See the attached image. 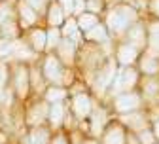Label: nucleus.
Here are the masks:
<instances>
[{
  "mask_svg": "<svg viewBox=\"0 0 159 144\" xmlns=\"http://www.w3.org/2000/svg\"><path fill=\"white\" fill-rule=\"evenodd\" d=\"M0 2H2V0H0Z\"/></svg>",
  "mask_w": 159,
  "mask_h": 144,
  "instance_id": "36",
  "label": "nucleus"
},
{
  "mask_svg": "<svg viewBox=\"0 0 159 144\" xmlns=\"http://www.w3.org/2000/svg\"><path fill=\"white\" fill-rule=\"evenodd\" d=\"M49 144H70V140H68V137H66L65 133L55 131L53 137H51V140H49Z\"/></svg>",
  "mask_w": 159,
  "mask_h": 144,
  "instance_id": "30",
  "label": "nucleus"
},
{
  "mask_svg": "<svg viewBox=\"0 0 159 144\" xmlns=\"http://www.w3.org/2000/svg\"><path fill=\"white\" fill-rule=\"evenodd\" d=\"M142 15L150 17V19H159V0H146Z\"/></svg>",
  "mask_w": 159,
  "mask_h": 144,
  "instance_id": "27",
  "label": "nucleus"
},
{
  "mask_svg": "<svg viewBox=\"0 0 159 144\" xmlns=\"http://www.w3.org/2000/svg\"><path fill=\"white\" fill-rule=\"evenodd\" d=\"M84 42L85 44H93V46H106V44H112L114 40L110 38V32H108L104 21H101L97 27H93L89 32L84 34Z\"/></svg>",
  "mask_w": 159,
  "mask_h": 144,
  "instance_id": "19",
  "label": "nucleus"
},
{
  "mask_svg": "<svg viewBox=\"0 0 159 144\" xmlns=\"http://www.w3.org/2000/svg\"><path fill=\"white\" fill-rule=\"evenodd\" d=\"M82 144H101V142H98V138H93L91 137V138H84Z\"/></svg>",
  "mask_w": 159,
  "mask_h": 144,
  "instance_id": "33",
  "label": "nucleus"
},
{
  "mask_svg": "<svg viewBox=\"0 0 159 144\" xmlns=\"http://www.w3.org/2000/svg\"><path fill=\"white\" fill-rule=\"evenodd\" d=\"M46 2H51V0H46Z\"/></svg>",
  "mask_w": 159,
  "mask_h": 144,
  "instance_id": "35",
  "label": "nucleus"
},
{
  "mask_svg": "<svg viewBox=\"0 0 159 144\" xmlns=\"http://www.w3.org/2000/svg\"><path fill=\"white\" fill-rule=\"evenodd\" d=\"M136 137H138V140H140V144H157V138H155L152 127H148V129H144L140 133H136Z\"/></svg>",
  "mask_w": 159,
  "mask_h": 144,
  "instance_id": "28",
  "label": "nucleus"
},
{
  "mask_svg": "<svg viewBox=\"0 0 159 144\" xmlns=\"http://www.w3.org/2000/svg\"><path fill=\"white\" fill-rule=\"evenodd\" d=\"M10 89L17 102H25L32 97L29 63L15 61V63L10 65Z\"/></svg>",
  "mask_w": 159,
  "mask_h": 144,
  "instance_id": "3",
  "label": "nucleus"
},
{
  "mask_svg": "<svg viewBox=\"0 0 159 144\" xmlns=\"http://www.w3.org/2000/svg\"><path fill=\"white\" fill-rule=\"evenodd\" d=\"M40 67H42V74L46 78L48 86H63V87L72 89L74 72L72 68H66L63 65V61L53 51H46L44 55H40Z\"/></svg>",
  "mask_w": 159,
  "mask_h": 144,
  "instance_id": "2",
  "label": "nucleus"
},
{
  "mask_svg": "<svg viewBox=\"0 0 159 144\" xmlns=\"http://www.w3.org/2000/svg\"><path fill=\"white\" fill-rule=\"evenodd\" d=\"M15 17H17L19 25H21L23 32H25V30H29L32 27H38L42 15H40L36 10H32L29 4H25L23 0H15Z\"/></svg>",
  "mask_w": 159,
  "mask_h": 144,
  "instance_id": "14",
  "label": "nucleus"
},
{
  "mask_svg": "<svg viewBox=\"0 0 159 144\" xmlns=\"http://www.w3.org/2000/svg\"><path fill=\"white\" fill-rule=\"evenodd\" d=\"M55 131L49 129V125H40V127H34V129H29V140L30 144H49L51 137H53Z\"/></svg>",
  "mask_w": 159,
  "mask_h": 144,
  "instance_id": "24",
  "label": "nucleus"
},
{
  "mask_svg": "<svg viewBox=\"0 0 159 144\" xmlns=\"http://www.w3.org/2000/svg\"><path fill=\"white\" fill-rule=\"evenodd\" d=\"M142 51L131 46L129 42L125 40H116L114 42V49H112V57L114 61L117 63L119 68H127V67H134L138 63V59H140Z\"/></svg>",
  "mask_w": 159,
  "mask_h": 144,
  "instance_id": "7",
  "label": "nucleus"
},
{
  "mask_svg": "<svg viewBox=\"0 0 159 144\" xmlns=\"http://www.w3.org/2000/svg\"><path fill=\"white\" fill-rule=\"evenodd\" d=\"M121 40H125V42H129L131 46H134V48H138L140 51H144L146 46H148V27H146V19L142 17L140 21H136L134 25H131L129 30L123 34Z\"/></svg>",
  "mask_w": 159,
  "mask_h": 144,
  "instance_id": "12",
  "label": "nucleus"
},
{
  "mask_svg": "<svg viewBox=\"0 0 159 144\" xmlns=\"http://www.w3.org/2000/svg\"><path fill=\"white\" fill-rule=\"evenodd\" d=\"M116 4H121V2H131V0H114Z\"/></svg>",
  "mask_w": 159,
  "mask_h": 144,
  "instance_id": "34",
  "label": "nucleus"
},
{
  "mask_svg": "<svg viewBox=\"0 0 159 144\" xmlns=\"http://www.w3.org/2000/svg\"><path fill=\"white\" fill-rule=\"evenodd\" d=\"M55 2H59L63 8H65V12L68 13V17L74 13V10H76V0H55Z\"/></svg>",
  "mask_w": 159,
  "mask_h": 144,
  "instance_id": "31",
  "label": "nucleus"
},
{
  "mask_svg": "<svg viewBox=\"0 0 159 144\" xmlns=\"http://www.w3.org/2000/svg\"><path fill=\"white\" fill-rule=\"evenodd\" d=\"M21 40L36 55H44L48 51V27H32L23 32Z\"/></svg>",
  "mask_w": 159,
  "mask_h": 144,
  "instance_id": "10",
  "label": "nucleus"
},
{
  "mask_svg": "<svg viewBox=\"0 0 159 144\" xmlns=\"http://www.w3.org/2000/svg\"><path fill=\"white\" fill-rule=\"evenodd\" d=\"M68 116V105L66 102H55L49 105V114H48V125L51 131H61L65 127V121Z\"/></svg>",
  "mask_w": 159,
  "mask_h": 144,
  "instance_id": "18",
  "label": "nucleus"
},
{
  "mask_svg": "<svg viewBox=\"0 0 159 144\" xmlns=\"http://www.w3.org/2000/svg\"><path fill=\"white\" fill-rule=\"evenodd\" d=\"M66 105H68L70 114H72L78 121H87V119L91 118L93 110H95L97 99H95V95L89 91V87H82V89L70 93Z\"/></svg>",
  "mask_w": 159,
  "mask_h": 144,
  "instance_id": "5",
  "label": "nucleus"
},
{
  "mask_svg": "<svg viewBox=\"0 0 159 144\" xmlns=\"http://www.w3.org/2000/svg\"><path fill=\"white\" fill-rule=\"evenodd\" d=\"M138 91L144 97L148 108H159V78H142Z\"/></svg>",
  "mask_w": 159,
  "mask_h": 144,
  "instance_id": "15",
  "label": "nucleus"
},
{
  "mask_svg": "<svg viewBox=\"0 0 159 144\" xmlns=\"http://www.w3.org/2000/svg\"><path fill=\"white\" fill-rule=\"evenodd\" d=\"M76 17V23H78V29L82 30V34H85V32H89L93 27H97L98 23L102 21V17L101 15H97V13H91V12H85V10H82L78 15H74Z\"/></svg>",
  "mask_w": 159,
  "mask_h": 144,
  "instance_id": "22",
  "label": "nucleus"
},
{
  "mask_svg": "<svg viewBox=\"0 0 159 144\" xmlns=\"http://www.w3.org/2000/svg\"><path fill=\"white\" fill-rule=\"evenodd\" d=\"M29 70H30V87H32V95L42 97L44 89L48 87L46 78L42 74V67H40V59L34 63H29Z\"/></svg>",
  "mask_w": 159,
  "mask_h": 144,
  "instance_id": "20",
  "label": "nucleus"
},
{
  "mask_svg": "<svg viewBox=\"0 0 159 144\" xmlns=\"http://www.w3.org/2000/svg\"><path fill=\"white\" fill-rule=\"evenodd\" d=\"M68 19V13L65 12V8L51 0L46 8V13H44V21H46V27H53V29H61L65 25V21Z\"/></svg>",
  "mask_w": 159,
  "mask_h": 144,
  "instance_id": "17",
  "label": "nucleus"
},
{
  "mask_svg": "<svg viewBox=\"0 0 159 144\" xmlns=\"http://www.w3.org/2000/svg\"><path fill=\"white\" fill-rule=\"evenodd\" d=\"M106 105H108V108H110V112H112L114 118H121V116H127V114H133V112H138V110L148 108L144 97L140 95V91H138V89L119 93L114 99H110Z\"/></svg>",
  "mask_w": 159,
  "mask_h": 144,
  "instance_id": "4",
  "label": "nucleus"
},
{
  "mask_svg": "<svg viewBox=\"0 0 159 144\" xmlns=\"http://www.w3.org/2000/svg\"><path fill=\"white\" fill-rule=\"evenodd\" d=\"M146 19V27H148V38H159V19Z\"/></svg>",
  "mask_w": 159,
  "mask_h": 144,
  "instance_id": "29",
  "label": "nucleus"
},
{
  "mask_svg": "<svg viewBox=\"0 0 159 144\" xmlns=\"http://www.w3.org/2000/svg\"><path fill=\"white\" fill-rule=\"evenodd\" d=\"M61 34H63V38H68V40H72V42H76L80 46L84 44V34H82V30L78 29V23H76L74 15H70L65 21V25L61 27Z\"/></svg>",
  "mask_w": 159,
  "mask_h": 144,
  "instance_id": "23",
  "label": "nucleus"
},
{
  "mask_svg": "<svg viewBox=\"0 0 159 144\" xmlns=\"http://www.w3.org/2000/svg\"><path fill=\"white\" fill-rule=\"evenodd\" d=\"M142 17H144L142 12L134 4L121 2V4H110V8L102 15V21L110 32V38L116 42V40H121L123 34L129 30V27L134 25L136 21H140Z\"/></svg>",
  "mask_w": 159,
  "mask_h": 144,
  "instance_id": "1",
  "label": "nucleus"
},
{
  "mask_svg": "<svg viewBox=\"0 0 159 144\" xmlns=\"http://www.w3.org/2000/svg\"><path fill=\"white\" fill-rule=\"evenodd\" d=\"M61 40H63L61 29L48 27V51H55V48L61 44Z\"/></svg>",
  "mask_w": 159,
  "mask_h": 144,
  "instance_id": "26",
  "label": "nucleus"
},
{
  "mask_svg": "<svg viewBox=\"0 0 159 144\" xmlns=\"http://www.w3.org/2000/svg\"><path fill=\"white\" fill-rule=\"evenodd\" d=\"M101 144H125L127 142V127L117 118H112V121L106 125L102 135L98 137Z\"/></svg>",
  "mask_w": 159,
  "mask_h": 144,
  "instance_id": "11",
  "label": "nucleus"
},
{
  "mask_svg": "<svg viewBox=\"0 0 159 144\" xmlns=\"http://www.w3.org/2000/svg\"><path fill=\"white\" fill-rule=\"evenodd\" d=\"M82 6L85 12H91V13H97V15H104L106 10L110 8L108 0H82Z\"/></svg>",
  "mask_w": 159,
  "mask_h": 144,
  "instance_id": "25",
  "label": "nucleus"
},
{
  "mask_svg": "<svg viewBox=\"0 0 159 144\" xmlns=\"http://www.w3.org/2000/svg\"><path fill=\"white\" fill-rule=\"evenodd\" d=\"M155 118L157 116L150 108H144V110H138V112L121 116V118H117V119L127 127V131H131V133H140V131L152 127V119H155Z\"/></svg>",
  "mask_w": 159,
  "mask_h": 144,
  "instance_id": "9",
  "label": "nucleus"
},
{
  "mask_svg": "<svg viewBox=\"0 0 159 144\" xmlns=\"http://www.w3.org/2000/svg\"><path fill=\"white\" fill-rule=\"evenodd\" d=\"M157 144H159V142H157Z\"/></svg>",
  "mask_w": 159,
  "mask_h": 144,
  "instance_id": "37",
  "label": "nucleus"
},
{
  "mask_svg": "<svg viewBox=\"0 0 159 144\" xmlns=\"http://www.w3.org/2000/svg\"><path fill=\"white\" fill-rule=\"evenodd\" d=\"M48 114H49V105L42 97H36L32 102L27 105L25 114H23V121H25L27 129L48 125Z\"/></svg>",
  "mask_w": 159,
  "mask_h": 144,
  "instance_id": "6",
  "label": "nucleus"
},
{
  "mask_svg": "<svg viewBox=\"0 0 159 144\" xmlns=\"http://www.w3.org/2000/svg\"><path fill=\"white\" fill-rule=\"evenodd\" d=\"M70 97V89L63 86H48L42 93V99L48 105H55V102H66Z\"/></svg>",
  "mask_w": 159,
  "mask_h": 144,
  "instance_id": "21",
  "label": "nucleus"
},
{
  "mask_svg": "<svg viewBox=\"0 0 159 144\" xmlns=\"http://www.w3.org/2000/svg\"><path fill=\"white\" fill-rule=\"evenodd\" d=\"M59 59L63 61V65L66 68H74L78 65V55H80V44L72 42V40L68 38H63L61 40V44H59L53 51Z\"/></svg>",
  "mask_w": 159,
  "mask_h": 144,
  "instance_id": "13",
  "label": "nucleus"
},
{
  "mask_svg": "<svg viewBox=\"0 0 159 144\" xmlns=\"http://www.w3.org/2000/svg\"><path fill=\"white\" fill-rule=\"evenodd\" d=\"M136 68L140 70L142 78H159V55L144 49L136 63Z\"/></svg>",
  "mask_w": 159,
  "mask_h": 144,
  "instance_id": "16",
  "label": "nucleus"
},
{
  "mask_svg": "<svg viewBox=\"0 0 159 144\" xmlns=\"http://www.w3.org/2000/svg\"><path fill=\"white\" fill-rule=\"evenodd\" d=\"M112 112H110V108H108V105L106 102H102V100H97V105H95V110H93V114H91V118L87 119V129H89V133H91V137L93 138H98L102 135V131L106 129V125L112 121Z\"/></svg>",
  "mask_w": 159,
  "mask_h": 144,
  "instance_id": "8",
  "label": "nucleus"
},
{
  "mask_svg": "<svg viewBox=\"0 0 159 144\" xmlns=\"http://www.w3.org/2000/svg\"><path fill=\"white\" fill-rule=\"evenodd\" d=\"M152 131H153V135H155V138L159 142V116L155 119H152Z\"/></svg>",
  "mask_w": 159,
  "mask_h": 144,
  "instance_id": "32",
  "label": "nucleus"
}]
</instances>
